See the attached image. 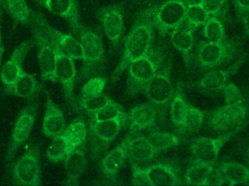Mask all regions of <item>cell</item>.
<instances>
[{"mask_svg": "<svg viewBox=\"0 0 249 186\" xmlns=\"http://www.w3.org/2000/svg\"><path fill=\"white\" fill-rule=\"evenodd\" d=\"M155 10V7H153L147 8L141 13L136 19L124 42V56L115 71V76L120 75L133 61L144 56L152 49Z\"/></svg>", "mask_w": 249, "mask_h": 186, "instance_id": "1", "label": "cell"}, {"mask_svg": "<svg viewBox=\"0 0 249 186\" xmlns=\"http://www.w3.org/2000/svg\"><path fill=\"white\" fill-rule=\"evenodd\" d=\"M158 56L152 49L144 56L133 61L127 67L128 80L127 93L134 96L142 89L144 88L158 71Z\"/></svg>", "mask_w": 249, "mask_h": 186, "instance_id": "2", "label": "cell"}, {"mask_svg": "<svg viewBox=\"0 0 249 186\" xmlns=\"http://www.w3.org/2000/svg\"><path fill=\"white\" fill-rule=\"evenodd\" d=\"M31 27L37 47V60L41 76L44 80L58 83L55 74V57L52 44L46 34L31 17Z\"/></svg>", "mask_w": 249, "mask_h": 186, "instance_id": "3", "label": "cell"}, {"mask_svg": "<svg viewBox=\"0 0 249 186\" xmlns=\"http://www.w3.org/2000/svg\"><path fill=\"white\" fill-rule=\"evenodd\" d=\"M193 0H169L155 7L153 18L160 34H167L174 30L186 17L187 6Z\"/></svg>", "mask_w": 249, "mask_h": 186, "instance_id": "4", "label": "cell"}, {"mask_svg": "<svg viewBox=\"0 0 249 186\" xmlns=\"http://www.w3.org/2000/svg\"><path fill=\"white\" fill-rule=\"evenodd\" d=\"M13 175L18 185L37 186L41 184V162L39 149L31 147L15 164Z\"/></svg>", "mask_w": 249, "mask_h": 186, "instance_id": "5", "label": "cell"}, {"mask_svg": "<svg viewBox=\"0 0 249 186\" xmlns=\"http://www.w3.org/2000/svg\"><path fill=\"white\" fill-rule=\"evenodd\" d=\"M135 186H173L178 184V177L168 164H158L143 168H135L133 174Z\"/></svg>", "mask_w": 249, "mask_h": 186, "instance_id": "6", "label": "cell"}, {"mask_svg": "<svg viewBox=\"0 0 249 186\" xmlns=\"http://www.w3.org/2000/svg\"><path fill=\"white\" fill-rule=\"evenodd\" d=\"M32 17L46 34L50 40L55 42L63 51L73 60H83V52L80 41L74 36L67 34L53 27L44 15L32 10Z\"/></svg>", "mask_w": 249, "mask_h": 186, "instance_id": "7", "label": "cell"}, {"mask_svg": "<svg viewBox=\"0 0 249 186\" xmlns=\"http://www.w3.org/2000/svg\"><path fill=\"white\" fill-rule=\"evenodd\" d=\"M51 41L55 57V74L58 83L62 85L66 99L74 102V87L75 81L76 68L74 60L64 53V51Z\"/></svg>", "mask_w": 249, "mask_h": 186, "instance_id": "8", "label": "cell"}, {"mask_svg": "<svg viewBox=\"0 0 249 186\" xmlns=\"http://www.w3.org/2000/svg\"><path fill=\"white\" fill-rule=\"evenodd\" d=\"M37 106L32 103L23 108L15 123L12 141L7 152V159L13 160L16 152L28 140L36 119Z\"/></svg>", "mask_w": 249, "mask_h": 186, "instance_id": "9", "label": "cell"}, {"mask_svg": "<svg viewBox=\"0 0 249 186\" xmlns=\"http://www.w3.org/2000/svg\"><path fill=\"white\" fill-rule=\"evenodd\" d=\"M99 17L105 34L114 45H118L124 36V12L119 4H111L101 9Z\"/></svg>", "mask_w": 249, "mask_h": 186, "instance_id": "10", "label": "cell"}, {"mask_svg": "<svg viewBox=\"0 0 249 186\" xmlns=\"http://www.w3.org/2000/svg\"><path fill=\"white\" fill-rule=\"evenodd\" d=\"M78 34L85 64L93 66L102 62L105 58V52L100 36L90 29L83 26Z\"/></svg>", "mask_w": 249, "mask_h": 186, "instance_id": "11", "label": "cell"}, {"mask_svg": "<svg viewBox=\"0 0 249 186\" xmlns=\"http://www.w3.org/2000/svg\"><path fill=\"white\" fill-rule=\"evenodd\" d=\"M247 115L244 102L225 105L213 113L211 124L216 130L225 131L239 125Z\"/></svg>", "mask_w": 249, "mask_h": 186, "instance_id": "12", "label": "cell"}, {"mask_svg": "<svg viewBox=\"0 0 249 186\" xmlns=\"http://www.w3.org/2000/svg\"><path fill=\"white\" fill-rule=\"evenodd\" d=\"M32 40L21 42L14 50L10 59L3 66L1 71V80L4 86L10 85L15 83L23 72V64L26 55L33 46Z\"/></svg>", "mask_w": 249, "mask_h": 186, "instance_id": "13", "label": "cell"}, {"mask_svg": "<svg viewBox=\"0 0 249 186\" xmlns=\"http://www.w3.org/2000/svg\"><path fill=\"white\" fill-rule=\"evenodd\" d=\"M235 132H231L217 138L199 137L196 139L191 148L193 156L196 159L215 165L219 151Z\"/></svg>", "mask_w": 249, "mask_h": 186, "instance_id": "14", "label": "cell"}, {"mask_svg": "<svg viewBox=\"0 0 249 186\" xmlns=\"http://www.w3.org/2000/svg\"><path fill=\"white\" fill-rule=\"evenodd\" d=\"M145 93L152 103L164 105L172 99L174 88L169 77L164 73H157L145 85Z\"/></svg>", "mask_w": 249, "mask_h": 186, "instance_id": "15", "label": "cell"}, {"mask_svg": "<svg viewBox=\"0 0 249 186\" xmlns=\"http://www.w3.org/2000/svg\"><path fill=\"white\" fill-rule=\"evenodd\" d=\"M55 16L68 20L74 32L78 33L82 26L76 0H35Z\"/></svg>", "mask_w": 249, "mask_h": 186, "instance_id": "16", "label": "cell"}, {"mask_svg": "<svg viewBox=\"0 0 249 186\" xmlns=\"http://www.w3.org/2000/svg\"><path fill=\"white\" fill-rule=\"evenodd\" d=\"M66 121L63 111L48 98L42 123V131L46 137L55 138L64 134Z\"/></svg>", "mask_w": 249, "mask_h": 186, "instance_id": "17", "label": "cell"}, {"mask_svg": "<svg viewBox=\"0 0 249 186\" xmlns=\"http://www.w3.org/2000/svg\"><path fill=\"white\" fill-rule=\"evenodd\" d=\"M131 133L124 139L119 146L112 149L102 159V169L103 173L108 178H114L124 166L127 157V149L129 142L131 139Z\"/></svg>", "mask_w": 249, "mask_h": 186, "instance_id": "18", "label": "cell"}, {"mask_svg": "<svg viewBox=\"0 0 249 186\" xmlns=\"http://www.w3.org/2000/svg\"><path fill=\"white\" fill-rule=\"evenodd\" d=\"M157 111L153 104L142 103L132 108L130 113V133H137L155 125Z\"/></svg>", "mask_w": 249, "mask_h": 186, "instance_id": "19", "label": "cell"}, {"mask_svg": "<svg viewBox=\"0 0 249 186\" xmlns=\"http://www.w3.org/2000/svg\"><path fill=\"white\" fill-rule=\"evenodd\" d=\"M157 153L158 152L154 149L146 135L131 137L129 142L127 157L133 165L149 162Z\"/></svg>", "mask_w": 249, "mask_h": 186, "instance_id": "20", "label": "cell"}, {"mask_svg": "<svg viewBox=\"0 0 249 186\" xmlns=\"http://www.w3.org/2000/svg\"><path fill=\"white\" fill-rule=\"evenodd\" d=\"M228 54V45L222 42L203 44L199 48L198 60L203 67L212 68L220 64Z\"/></svg>", "mask_w": 249, "mask_h": 186, "instance_id": "21", "label": "cell"}, {"mask_svg": "<svg viewBox=\"0 0 249 186\" xmlns=\"http://www.w3.org/2000/svg\"><path fill=\"white\" fill-rule=\"evenodd\" d=\"M86 149L83 146L74 149L65 160L67 185H75L79 182L86 168Z\"/></svg>", "mask_w": 249, "mask_h": 186, "instance_id": "22", "label": "cell"}, {"mask_svg": "<svg viewBox=\"0 0 249 186\" xmlns=\"http://www.w3.org/2000/svg\"><path fill=\"white\" fill-rule=\"evenodd\" d=\"M39 90V84L34 76L24 71L10 85L4 86L6 93L18 98H31Z\"/></svg>", "mask_w": 249, "mask_h": 186, "instance_id": "23", "label": "cell"}, {"mask_svg": "<svg viewBox=\"0 0 249 186\" xmlns=\"http://www.w3.org/2000/svg\"><path fill=\"white\" fill-rule=\"evenodd\" d=\"M214 165L196 159L187 168L186 181L189 185L206 186L210 179Z\"/></svg>", "mask_w": 249, "mask_h": 186, "instance_id": "24", "label": "cell"}, {"mask_svg": "<svg viewBox=\"0 0 249 186\" xmlns=\"http://www.w3.org/2000/svg\"><path fill=\"white\" fill-rule=\"evenodd\" d=\"M87 135V126L82 118H76L66 128L64 136L70 147V153L86 143Z\"/></svg>", "mask_w": 249, "mask_h": 186, "instance_id": "25", "label": "cell"}, {"mask_svg": "<svg viewBox=\"0 0 249 186\" xmlns=\"http://www.w3.org/2000/svg\"><path fill=\"white\" fill-rule=\"evenodd\" d=\"M221 175L231 186L239 185L249 181V168L238 162H226L220 167Z\"/></svg>", "mask_w": 249, "mask_h": 186, "instance_id": "26", "label": "cell"}, {"mask_svg": "<svg viewBox=\"0 0 249 186\" xmlns=\"http://www.w3.org/2000/svg\"><path fill=\"white\" fill-rule=\"evenodd\" d=\"M122 117L113 119L94 121L93 130L99 140L106 143L113 141L119 134L122 127Z\"/></svg>", "mask_w": 249, "mask_h": 186, "instance_id": "27", "label": "cell"}, {"mask_svg": "<svg viewBox=\"0 0 249 186\" xmlns=\"http://www.w3.org/2000/svg\"><path fill=\"white\" fill-rule=\"evenodd\" d=\"M3 7L10 17L20 24H30L32 10L25 0H1Z\"/></svg>", "mask_w": 249, "mask_h": 186, "instance_id": "28", "label": "cell"}, {"mask_svg": "<svg viewBox=\"0 0 249 186\" xmlns=\"http://www.w3.org/2000/svg\"><path fill=\"white\" fill-rule=\"evenodd\" d=\"M228 73L223 70H213L208 72L200 80L199 85L208 92H218L223 90L227 84Z\"/></svg>", "mask_w": 249, "mask_h": 186, "instance_id": "29", "label": "cell"}, {"mask_svg": "<svg viewBox=\"0 0 249 186\" xmlns=\"http://www.w3.org/2000/svg\"><path fill=\"white\" fill-rule=\"evenodd\" d=\"M147 138L158 153L178 146L180 139L178 136L171 133L154 131L148 135Z\"/></svg>", "mask_w": 249, "mask_h": 186, "instance_id": "30", "label": "cell"}, {"mask_svg": "<svg viewBox=\"0 0 249 186\" xmlns=\"http://www.w3.org/2000/svg\"><path fill=\"white\" fill-rule=\"evenodd\" d=\"M195 30L188 31V32H179V31L173 30L171 32V40L176 49L178 50L184 55L186 60L190 58V53L193 50V33Z\"/></svg>", "mask_w": 249, "mask_h": 186, "instance_id": "31", "label": "cell"}, {"mask_svg": "<svg viewBox=\"0 0 249 186\" xmlns=\"http://www.w3.org/2000/svg\"><path fill=\"white\" fill-rule=\"evenodd\" d=\"M70 154V149L64 134L53 139L47 150V157L51 162H62Z\"/></svg>", "mask_w": 249, "mask_h": 186, "instance_id": "32", "label": "cell"}, {"mask_svg": "<svg viewBox=\"0 0 249 186\" xmlns=\"http://www.w3.org/2000/svg\"><path fill=\"white\" fill-rule=\"evenodd\" d=\"M205 37L211 42H222L225 39L223 24L215 16H211L203 25Z\"/></svg>", "mask_w": 249, "mask_h": 186, "instance_id": "33", "label": "cell"}, {"mask_svg": "<svg viewBox=\"0 0 249 186\" xmlns=\"http://www.w3.org/2000/svg\"><path fill=\"white\" fill-rule=\"evenodd\" d=\"M189 104L177 95L173 100L171 104V119L176 125L182 127L188 111Z\"/></svg>", "mask_w": 249, "mask_h": 186, "instance_id": "34", "label": "cell"}, {"mask_svg": "<svg viewBox=\"0 0 249 186\" xmlns=\"http://www.w3.org/2000/svg\"><path fill=\"white\" fill-rule=\"evenodd\" d=\"M210 17V15L199 2H192L187 6L186 17L196 28L204 25Z\"/></svg>", "mask_w": 249, "mask_h": 186, "instance_id": "35", "label": "cell"}, {"mask_svg": "<svg viewBox=\"0 0 249 186\" xmlns=\"http://www.w3.org/2000/svg\"><path fill=\"white\" fill-rule=\"evenodd\" d=\"M107 80L104 77H93L86 83L82 90V99L91 98L103 93Z\"/></svg>", "mask_w": 249, "mask_h": 186, "instance_id": "36", "label": "cell"}, {"mask_svg": "<svg viewBox=\"0 0 249 186\" xmlns=\"http://www.w3.org/2000/svg\"><path fill=\"white\" fill-rule=\"evenodd\" d=\"M204 121V114L200 110L193 105H189L188 111L182 128L187 130H196L201 127Z\"/></svg>", "mask_w": 249, "mask_h": 186, "instance_id": "37", "label": "cell"}, {"mask_svg": "<svg viewBox=\"0 0 249 186\" xmlns=\"http://www.w3.org/2000/svg\"><path fill=\"white\" fill-rule=\"evenodd\" d=\"M123 111L121 106L111 101L107 105L94 113V121L113 119L122 117Z\"/></svg>", "mask_w": 249, "mask_h": 186, "instance_id": "38", "label": "cell"}, {"mask_svg": "<svg viewBox=\"0 0 249 186\" xmlns=\"http://www.w3.org/2000/svg\"><path fill=\"white\" fill-rule=\"evenodd\" d=\"M112 101L109 97L102 93L91 98L82 99V105L84 109L90 112L95 113L103 108L105 105Z\"/></svg>", "mask_w": 249, "mask_h": 186, "instance_id": "39", "label": "cell"}, {"mask_svg": "<svg viewBox=\"0 0 249 186\" xmlns=\"http://www.w3.org/2000/svg\"><path fill=\"white\" fill-rule=\"evenodd\" d=\"M223 90L226 105H233V104L244 102L242 93L240 89L235 85L232 83H227Z\"/></svg>", "mask_w": 249, "mask_h": 186, "instance_id": "40", "label": "cell"}, {"mask_svg": "<svg viewBox=\"0 0 249 186\" xmlns=\"http://www.w3.org/2000/svg\"><path fill=\"white\" fill-rule=\"evenodd\" d=\"M198 2L211 16L216 17L225 10L227 0H200Z\"/></svg>", "mask_w": 249, "mask_h": 186, "instance_id": "41", "label": "cell"}, {"mask_svg": "<svg viewBox=\"0 0 249 186\" xmlns=\"http://www.w3.org/2000/svg\"><path fill=\"white\" fill-rule=\"evenodd\" d=\"M235 6L240 18L249 14V0H235Z\"/></svg>", "mask_w": 249, "mask_h": 186, "instance_id": "42", "label": "cell"}, {"mask_svg": "<svg viewBox=\"0 0 249 186\" xmlns=\"http://www.w3.org/2000/svg\"><path fill=\"white\" fill-rule=\"evenodd\" d=\"M1 18H2V13L0 15V68H1L3 53L4 52V48L2 42V36H1Z\"/></svg>", "mask_w": 249, "mask_h": 186, "instance_id": "43", "label": "cell"}, {"mask_svg": "<svg viewBox=\"0 0 249 186\" xmlns=\"http://www.w3.org/2000/svg\"><path fill=\"white\" fill-rule=\"evenodd\" d=\"M243 23H244V28H245L246 32L249 35V14L246 15L244 17H241Z\"/></svg>", "mask_w": 249, "mask_h": 186, "instance_id": "44", "label": "cell"}, {"mask_svg": "<svg viewBox=\"0 0 249 186\" xmlns=\"http://www.w3.org/2000/svg\"><path fill=\"white\" fill-rule=\"evenodd\" d=\"M2 10H3V4H2V1H1V0H0V15L2 13Z\"/></svg>", "mask_w": 249, "mask_h": 186, "instance_id": "45", "label": "cell"}, {"mask_svg": "<svg viewBox=\"0 0 249 186\" xmlns=\"http://www.w3.org/2000/svg\"><path fill=\"white\" fill-rule=\"evenodd\" d=\"M248 158H249V152H248Z\"/></svg>", "mask_w": 249, "mask_h": 186, "instance_id": "46", "label": "cell"}]
</instances>
